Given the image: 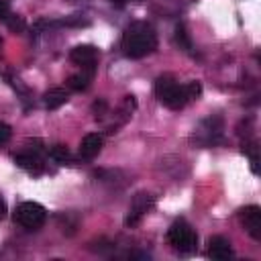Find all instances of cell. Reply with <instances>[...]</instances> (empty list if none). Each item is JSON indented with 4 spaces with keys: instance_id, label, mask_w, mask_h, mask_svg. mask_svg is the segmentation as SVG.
Returning <instances> with one entry per match:
<instances>
[{
    "instance_id": "cell-1",
    "label": "cell",
    "mask_w": 261,
    "mask_h": 261,
    "mask_svg": "<svg viewBox=\"0 0 261 261\" xmlns=\"http://www.w3.org/2000/svg\"><path fill=\"white\" fill-rule=\"evenodd\" d=\"M120 49L130 59H141V57L153 53L157 49V35L153 31V27L149 22H141V20L128 24L122 35Z\"/></svg>"
},
{
    "instance_id": "cell-2",
    "label": "cell",
    "mask_w": 261,
    "mask_h": 261,
    "mask_svg": "<svg viewBox=\"0 0 261 261\" xmlns=\"http://www.w3.org/2000/svg\"><path fill=\"white\" fill-rule=\"evenodd\" d=\"M155 96L159 98V102L171 110H179L188 104V92L186 86H181L179 82H175L173 75H159L155 80Z\"/></svg>"
},
{
    "instance_id": "cell-3",
    "label": "cell",
    "mask_w": 261,
    "mask_h": 261,
    "mask_svg": "<svg viewBox=\"0 0 261 261\" xmlns=\"http://www.w3.org/2000/svg\"><path fill=\"white\" fill-rule=\"evenodd\" d=\"M167 241H169V245H171L175 251H179V253H184V255L194 253L196 247H198V234L194 232V228H192L184 218L175 220V222L169 226V230H167Z\"/></svg>"
},
{
    "instance_id": "cell-4",
    "label": "cell",
    "mask_w": 261,
    "mask_h": 261,
    "mask_svg": "<svg viewBox=\"0 0 261 261\" xmlns=\"http://www.w3.org/2000/svg\"><path fill=\"white\" fill-rule=\"evenodd\" d=\"M47 220V210L39 202H22L14 210V222L27 230H39Z\"/></svg>"
},
{
    "instance_id": "cell-5",
    "label": "cell",
    "mask_w": 261,
    "mask_h": 261,
    "mask_svg": "<svg viewBox=\"0 0 261 261\" xmlns=\"http://www.w3.org/2000/svg\"><path fill=\"white\" fill-rule=\"evenodd\" d=\"M222 128H224L222 118H220L218 114H212V116H208V118H204V120L200 122V126H198V130H196L194 139H196V143L202 145V147L216 145V143L222 141Z\"/></svg>"
},
{
    "instance_id": "cell-6",
    "label": "cell",
    "mask_w": 261,
    "mask_h": 261,
    "mask_svg": "<svg viewBox=\"0 0 261 261\" xmlns=\"http://www.w3.org/2000/svg\"><path fill=\"white\" fill-rule=\"evenodd\" d=\"M153 204H155V198L151 196V194H147V192H139L137 196H135V200H133V206H130V210H128V216L124 218V224L126 226H137L139 222H141V218L153 208Z\"/></svg>"
},
{
    "instance_id": "cell-7",
    "label": "cell",
    "mask_w": 261,
    "mask_h": 261,
    "mask_svg": "<svg viewBox=\"0 0 261 261\" xmlns=\"http://www.w3.org/2000/svg\"><path fill=\"white\" fill-rule=\"evenodd\" d=\"M239 220L245 226V230L255 239L261 241V208L257 204L245 206L239 210Z\"/></svg>"
},
{
    "instance_id": "cell-8",
    "label": "cell",
    "mask_w": 261,
    "mask_h": 261,
    "mask_svg": "<svg viewBox=\"0 0 261 261\" xmlns=\"http://www.w3.org/2000/svg\"><path fill=\"white\" fill-rule=\"evenodd\" d=\"M69 59L84 67L88 73H92L96 69V61H98V49L94 45H77L69 51Z\"/></svg>"
},
{
    "instance_id": "cell-9",
    "label": "cell",
    "mask_w": 261,
    "mask_h": 261,
    "mask_svg": "<svg viewBox=\"0 0 261 261\" xmlns=\"http://www.w3.org/2000/svg\"><path fill=\"white\" fill-rule=\"evenodd\" d=\"M14 163L18 167H22L24 171H29L31 175H41L43 169H45L43 159H41V155H39L37 149H27V151L14 155Z\"/></svg>"
},
{
    "instance_id": "cell-10",
    "label": "cell",
    "mask_w": 261,
    "mask_h": 261,
    "mask_svg": "<svg viewBox=\"0 0 261 261\" xmlns=\"http://www.w3.org/2000/svg\"><path fill=\"white\" fill-rule=\"evenodd\" d=\"M232 255H234L232 253V247H230V243L224 237H212L208 241V257L210 259H214V261H226Z\"/></svg>"
},
{
    "instance_id": "cell-11",
    "label": "cell",
    "mask_w": 261,
    "mask_h": 261,
    "mask_svg": "<svg viewBox=\"0 0 261 261\" xmlns=\"http://www.w3.org/2000/svg\"><path fill=\"white\" fill-rule=\"evenodd\" d=\"M102 147H104V137L100 133H90L80 143V155L84 159H94L102 151Z\"/></svg>"
},
{
    "instance_id": "cell-12",
    "label": "cell",
    "mask_w": 261,
    "mask_h": 261,
    "mask_svg": "<svg viewBox=\"0 0 261 261\" xmlns=\"http://www.w3.org/2000/svg\"><path fill=\"white\" fill-rule=\"evenodd\" d=\"M67 100H69V94L63 88H51V90H47L43 94V102H45V106L49 110H55V108L63 106Z\"/></svg>"
},
{
    "instance_id": "cell-13",
    "label": "cell",
    "mask_w": 261,
    "mask_h": 261,
    "mask_svg": "<svg viewBox=\"0 0 261 261\" xmlns=\"http://www.w3.org/2000/svg\"><path fill=\"white\" fill-rule=\"evenodd\" d=\"M67 88L69 90H75V92H82L90 86V73H73L67 77Z\"/></svg>"
},
{
    "instance_id": "cell-14",
    "label": "cell",
    "mask_w": 261,
    "mask_h": 261,
    "mask_svg": "<svg viewBox=\"0 0 261 261\" xmlns=\"http://www.w3.org/2000/svg\"><path fill=\"white\" fill-rule=\"evenodd\" d=\"M243 153L249 155L251 169H253V173H257V163H259V147H257V141H245L243 143Z\"/></svg>"
},
{
    "instance_id": "cell-15",
    "label": "cell",
    "mask_w": 261,
    "mask_h": 261,
    "mask_svg": "<svg viewBox=\"0 0 261 261\" xmlns=\"http://www.w3.org/2000/svg\"><path fill=\"white\" fill-rule=\"evenodd\" d=\"M175 43L179 45V49L192 51V41H190V37H188V33H186V27H184V24H177V27H175Z\"/></svg>"
},
{
    "instance_id": "cell-16",
    "label": "cell",
    "mask_w": 261,
    "mask_h": 261,
    "mask_svg": "<svg viewBox=\"0 0 261 261\" xmlns=\"http://www.w3.org/2000/svg\"><path fill=\"white\" fill-rule=\"evenodd\" d=\"M49 155H51L55 161H59V163H65V161H69V159H71L69 149H67L65 145H53V147L49 149Z\"/></svg>"
},
{
    "instance_id": "cell-17",
    "label": "cell",
    "mask_w": 261,
    "mask_h": 261,
    "mask_svg": "<svg viewBox=\"0 0 261 261\" xmlns=\"http://www.w3.org/2000/svg\"><path fill=\"white\" fill-rule=\"evenodd\" d=\"M6 24H8V29L10 31H16V33H20V31H24V20H22V16H18V14H8L6 16V20H4Z\"/></svg>"
},
{
    "instance_id": "cell-18",
    "label": "cell",
    "mask_w": 261,
    "mask_h": 261,
    "mask_svg": "<svg viewBox=\"0 0 261 261\" xmlns=\"http://www.w3.org/2000/svg\"><path fill=\"white\" fill-rule=\"evenodd\" d=\"M186 92H188V98H190V100H196V98L202 94V86H200V82H196V80L188 82V84H186Z\"/></svg>"
},
{
    "instance_id": "cell-19",
    "label": "cell",
    "mask_w": 261,
    "mask_h": 261,
    "mask_svg": "<svg viewBox=\"0 0 261 261\" xmlns=\"http://www.w3.org/2000/svg\"><path fill=\"white\" fill-rule=\"evenodd\" d=\"M92 108H94V114H96V120H98V118L102 120V118H104V114L108 112V106H106V100H96Z\"/></svg>"
},
{
    "instance_id": "cell-20",
    "label": "cell",
    "mask_w": 261,
    "mask_h": 261,
    "mask_svg": "<svg viewBox=\"0 0 261 261\" xmlns=\"http://www.w3.org/2000/svg\"><path fill=\"white\" fill-rule=\"evenodd\" d=\"M10 126L8 124H4V122H0V145H4L8 139H10Z\"/></svg>"
},
{
    "instance_id": "cell-21",
    "label": "cell",
    "mask_w": 261,
    "mask_h": 261,
    "mask_svg": "<svg viewBox=\"0 0 261 261\" xmlns=\"http://www.w3.org/2000/svg\"><path fill=\"white\" fill-rule=\"evenodd\" d=\"M10 14V0H0V20H6Z\"/></svg>"
},
{
    "instance_id": "cell-22",
    "label": "cell",
    "mask_w": 261,
    "mask_h": 261,
    "mask_svg": "<svg viewBox=\"0 0 261 261\" xmlns=\"http://www.w3.org/2000/svg\"><path fill=\"white\" fill-rule=\"evenodd\" d=\"M6 216V202H4V198L0 196V220Z\"/></svg>"
},
{
    "instance_id": "cell-23",
    "label": "cell",
    "mask_w": 261,
    "mask_h": 261,
    "mask_svg": "<svg viewBox=\"0 0 261 261\" xmlns=\"http://www.w3.org/2000/svg\"><path fill=\"white\" fill-rule=\"evenodd\" d=\"M110 2H112V4H118V6H124L128 0H110Z\"/></svg>"
}]
</instances>
